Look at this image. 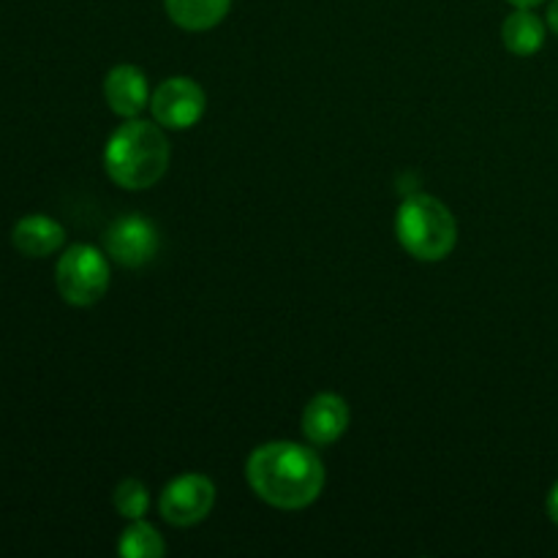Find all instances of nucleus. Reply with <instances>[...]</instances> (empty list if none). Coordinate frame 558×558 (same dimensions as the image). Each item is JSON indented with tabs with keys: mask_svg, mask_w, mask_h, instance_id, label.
<instances>
[{
	"mask_svg": "<svg viewBox=\"0 0 558 558\" xmlns=\"http://www.w3.org/2000/svg\"><path fill=\"white\" fill-rule=\"evenodd\" d=\"M245 480L256 499L276 510H305L325 490L327 472L322 458L298 441H267L245 461Z\"/></svg>",
	"mask_w": 558,
	"mask_h": 558,
	"instance_id": "nucleus-1",
	"label": "nucleus"
},
{
	"mask_svg": "<svg viewBox=\"0 0 558 558\" xmlns=\"http://www.w3.org/2000/svg\"><path fill=\"white\" fill-rule=\"evenodd\" d=\"M167 129L156 120L129 118L112 131L104 147V172L114 185L125 191L153 189L167 174L172 147H169Z\"/></svg>",
	"mask_w": 558,
	"mask_h": 558,
	"instance_id": "nucleus-2",
	"label": "nucleus"
},
{
	"mask_svg": "<svg viewBox=\"0 0 558 558\" xmlns=\"http://www.w3.org/2000/svg\"><path fill=\"white\" fill-rule=\"evenodd\" d=\"M401 248L420 262H441L456 251L458 221L450 207L430 194H412L396 216Z\"/></svg>",
	"mask_w": 558,
	"mask_h": 558,
	"instance_id": "nucleus-3",
	"label": "nucleus"
},
{
	"mask_svg": "<svg viewBox=\"0 0 558 558\" xmlns=\"http://www.w3.org/2000/svg\"><path fill=\"white\" fill-rule=\"evenodd\" d=\"M112 270H109L107 251L96 245L76 243L60 254L54 267V287L58 294L74 308H90L109 292Z\"/></svg>",
	"mask_w": 558,
	"mask_h": 558,
	"instance_id": "nucleus-4",
	"label": "nucleus"
},
{
	"mask_svg": "<svg viewBox=\"0 0 558 558\" xmlns=\"http://www.w3.org/2000/svg\"><path fill=\"white\" fill-rule=\"evenodd\" d=\"M216 507V483L207 474H180L172 483L163 485L158 510L169 526L189 529L205 521Z\"/></svg>",
	"mask_w": 558,
	"mask_h": 558,
	"instance_id": "nucleus-5",
	"label": "nucleus"
},
{
	"mask_svg": "<svg viewBox=\"0 0 558 558\" xmlns=\"http://www.w3.org/2000/svg\"><path fill=\"white\" fill-rule=\"evenodd\" d=\"M207 109V96L202 85L191 76H169L153 90L150 114L161 129L189 131L202 120Z\"/></svg>",
	"mask_w": 558,
	"mask_h": 558,
	"instance_id": "nucleus-6",
	"label": "nucleus"
},
{
	"mask_svg": "<svg viewBox=\"0 0 558 558\" xmlns=\"http://www.w3.org/2000/svg\"><path fill=\"white\" fill-rule=\"evenodd\" d=\"M158 227L145 216H120L104 232V251L112 262L129 270L150 265L158 254Z\"/></svg>",
	"mask_w": 558,
	"mask_h": 558,
	"instance_id": "nucleus-7",
	"label": "nucleus"
},
{
	"mask_svg": "<svg viewBox=\"0 0 558 558\" xmlns=\"http://www.w3.org/2000/svg\"><path fill=\"white\" fill-rule=\"evenodd\" d=\"M349 403L343 401L336 392H319V396L311 398L303 409V436L314 447H327L336 445L343 434L349 430Z\"/></svg>",
	"mask_w": 558,
	"mask_h": 558,
	"instance_id": "nucleus-8",
	"label": "nucleus"
},
{
	"mask_svg": "<svg viewBox=\"0 0 558 558\" xmlns=\"http://www.w3.org/2000/svg\"><path fill=\"white\" fill-rule=\"evenodd\" d=\"M150 85L140 65L120 63L104 76V98L118 118H140L150 107Z\"/></svg>",
	"mask_w": 558,
	"mask_h": 558,
	"instance_id": "nucleus-9",
	"label": "nucleus"
},
{
	"mask_svg": "<svg viewBox=\"0 0 558 558\" xmlns=\"http://www.w3.org/2000/svg\"><path fill=\"white\" fill-rule=\"evenodd\" d=\"M11 243L20 251L22 256L31 259H44V256L54 254L63 248L65 243V229L49 216H25L14 223L11 229Z\"/></svg>",
	"mask_w": 558,
	"mask_h": 558,
	"instance_id": "nucleus-10",
	"label": "nucleus"
},
{
	"mask_svg": "<svg viewBox=\"0 0 558 558\" xmlns=\"http://www.w3.org/2000/svg\"><path fill=\"white\" fill-rule=\"evenodd\" d=\"M545 22L534 9H515L501 25V41L518 58H532L545 44Z\"/></svg>",
	"mask_w": 558,
	"mask_h": 558,
	"instance_id": "nucleus-11",
	"label": "nucleus"
},
{
	"mask_svg": "<svg viewBox=\"0 0 558 558\" xmlns=\"http://www.w3.org/2000/svg\"><path fill=\"white\" fill-rule=\"evenodd\" d=\"M167 16L191 33L213 31L232 9V0H163Z\"/></svg>",
	"mask_w": 558,
	"mask_h": 558,
	"instance_id": "nucleus-12",
	"label": "nucleus"
},
{
	"mask_svg": "<svg viewBox=\"0 0 558 558\" xmlns=\"http://www.w3.org/2000/svg\"><path fill=\"white\" fill-rule=\"evenodd\" d=\"M118 554L123 558H161L167 554L161 532L147 521H129L118 543Z\"/></svg>",
	"mask_w": 558,
	"mask_h": 558,
	"instance_id": "nucleus-13",
	"label": "nucleus"
},
{
	"mask_svg": "<svg viewBox=\"0 0 558 558\" xmlns=\"http://www.w3.org/2000/svg\"><path fill=\"white\" fill-rule=\"evenodd\" d=\"M112 501L118 515L125 518V521H140V518H145L147 510H150V494H147L145 483H140V480L134 477L120 480L118 488H114Z\"/></svg>",
	"mask_w": 558,
	"mask_h": 558,
	"instance_id": "nucleus-14",
	"label": "nucleus"
},
{
	"mask_svg": "<svg viewBox=\"0 0 558 558\" xmlns=\"http://www.w3.org/2000/svg\"><path fill=\"white\" fill-rule=\"evenodd\" d=\"M548 515H550V521H554L558 526V480H556V485L550 488V494H548Z\"/></svg>",
	"mask_w": 558,
	"mask_h": 558,
	"instance_id": "nucleus-15",
	"label": "nucleus"
},
{
	"mask_svg": "<svg viewBox=\"0 0 558 558\" xmlns=\"http://www.w3.org/2000/svg\"><path fill=\"white\" fill-rule=\"evenodd\" d=\"M548 25H550V31L558 36V0H554V3L548 5Z\"/></svg>",
	"mask_w": 558,
	"mask_h": 558,
	"instance_id": "nucleus-16",
	"label": "nucleus"
},
{
	"mask_svg": "<svg viewBox=\"0 0 558 558\" xmlns=\"http://www.w3.org/2000/svg\"><path fill=\"white\" fill-rule=\"evenodd\" d=\"M507 3H512L515 9H534V5L545 3V0H507Z\"/></svg>",
	"mask_w": 558,
	"mask_h": 558,
	"instance_id": "nucleus-17",
	"label": "nucleus"
}]
</instances>
